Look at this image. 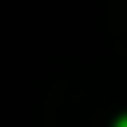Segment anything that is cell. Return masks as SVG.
Here are the masks:
<instances>
[{
  "instance_id": "cell-1",
  "label": "cell",
  "mask_w": 127,
  "mask_h": 127,
  "mask_svg": "<svg viewBox=\"0 0 127 127\" xmlns=\"http://www.w3.org/2000/svg\"><path fill=\"white\" fill-rule=\"evenodd\" d=\"M115 127H127V115H123V119H119V123H115Z\"/></svg>"
}]
</instances>
